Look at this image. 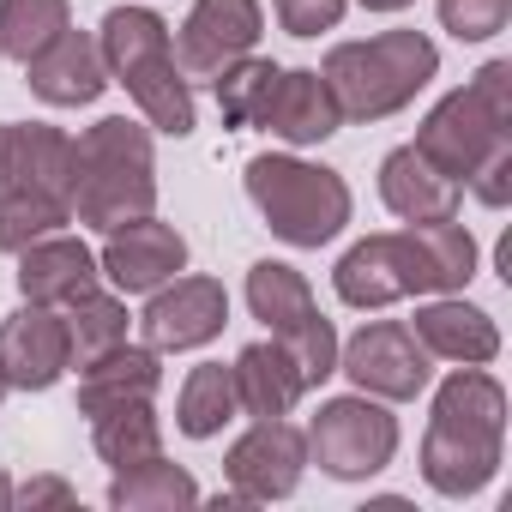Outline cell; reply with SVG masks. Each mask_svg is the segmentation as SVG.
<instances>
[{
  "label": "cell",
  "instance_id": "14",
  "mask_svg": "<svg viewBox=\"0 0 512 512\" xmlns=\"http://www.w3.org/2000/svg\"><path fill=\"white\" fill-rule=\"evenodd\" d=\"M139 326L151 350H199L229 326V296L217 278H169L151 290Z\"/></svg>",
  "mask_w": 512,
  "mask_h": 512
},
{
  "label": "cell",
  "instance_id": "5",
  "mask_svg": "<svg viewBox=\"0 0 512 512\" xmlns=\"http://www.w3.org/2000/svg\"><path fill=\"white\" fill-rule=\"evenodd\" d=\"M440 73V49L422 31H380L368 43H338L320 67L344 121H386L398 115L428 79Z\"/></svg>",
  "mask_w": 512,
  "mask_h": 512
},
{
  "label": "cell",
  "instance_id": "12",
  "mask_svg": "<svg viewBox=\"0 0 512 512\" xmlns=\"http://www.w3.org/2000/svg\"><path fill=\"white\" fill-rule=\"evenodd\" d=\"M260 0H193V13L175 37V67L181 79H217L229 73L241 55H253L260 43Z\"/></svg>",
  "mask_w": 512,
  "mask_h": 512
},
{
  "label": "cell",
  "instance_id": "33",
  "mask_svg": "<svg viewBox=\"0 0 512 512\" xmlns=\"http://www.w3.org/2000/svg\"><path fill=\"white\" fill-rule=\"evenodd\" d=\"M13 500H19V506H79V494H73L61 476H37V482L13 488Z\"/></svg>",
  "mask_w": 512,
  "mask_h": 512
},
{
  "label": "cell",
  "instance_id": "16",
  "mask_svg": "<svg viewBox=\"0 0 512 512\" xmlns=\"http://www.w3.org/2000/svg\"><path fill=\"white\" fill-rule=\"evenodd\" d=\"M97 266H103V278L121 296H151L157 284H169L175 272H187V241H181V229H169V223H157L145 211V217L109 229Z\"/></svg>",
  "mask_w": 512,
  "mask_h": 512
},
{
  "label": "cell",
  "instance_id": "10",
  "mask_svg": "<svg viewBox=\"0 0 512 512\" xmlns=\"http://www.w3.org/2000/svg\"><path fill=\"white\" fill-rule=\"evenodd\" d=\"M308 458L338 476V482H362V476H380L398 452V422L362 392V398H332L320 404V416L308 422Z\"/></svg>",
  "mask_w": 512,
  "mask_h": 512
},
{
  "label": "cell",
  "instance_id": "3",
  "mask_svg": "<svg viewBox=\"0 0 512 512\" xmlns=\"http://www.w3.org/2000/svg\"><path fill=\"white\" fill-rule=\"evenodd\" d=\"M73 181H79V157L61 127H43V121L13 127L7 181H0V247L19 253L55 235L61 223H73Z\"/></svg>",
  "mask_w": 512,
  "mask_h": 512
},
{
  "label": "cell",
  "instance_id": "19",
  "mask_svg": "<svg viewBox=\"0 0 512 512\" xmlns=\"http://www.w3.org/2000/svg\"><path fill=\"white\" fill-rule=\"evenodd\" d=\"M338 121L344 115H338L326 79L308 73V67H296V73H278L272 79V97H266V109H260V121H253V127H266L284 145H320V139L338 133Z\"/></svg>",
  "mask_w": 512,
  "mask_h": 512
},
{
  "label": "cell",
  "instance_id": "37",
  "mask_svg": "<svg viewBox=\"0 0 512 512\" xmlns=\"http://www.w3.org/2000/svg\"><path fill=\"white\" fill-rule=\"evenodd\" d=\"M0 398H7V374H0Z\"/></svg>",
  "mask_w": 512,
  "mask_h": 512
},
{
  "label": "cell",
  "instance_id": "31",
  "mask_svg": "<svg viewBox=\"0 0 512 512\" xmlns=\"http://www.w3.org/2000/svg\"><path fill=\"white\" fill-rule=\"evenodd\" d=\"M272 7H278V25L290 37H320L344 19V0H272Z\"/></svg>",
  "mask_w": 512,
  "mask_h": 512
},
{
  "label": "cell",
  "instance_id": "6",
  "mask_svg": "<svg viewBox=\"0 0 512 512\" xmlns=\"http://www.w3.org/2000/svg\"><path fill=\"white\" fill-rule=\"evenodd\" d=\"M103 61H109V79L127 85V97L139 103V115L157 127V133H175L187 139L193 133V91L175 67V43H169V25L151 13V7H115L103 19Z\"/></svg>",
  "mask_w": 512,
  "mask_h": 512
},
{
  "label": "cell",
  "instance_id": "34",
  "mask_svg": "<svg viewBox=\"0 0 512 512\" xmlns=\"http://www.w3.org/2000/svg\"><path fill=\"white\" fill-rule=\"evenodd\" d=\"M362 7H368V13H404L410 0H362Z\"/></svg>",
  "mask_w": 512,
  "mask_h": 512
},
{
  "label": "cell",
  "instance_id": "13",
  "mask_svg": "<svg viewBox=\"0 0 512 512\" xmlns=\"http://www.w3.org/2000/svg\"><path fill=\"white\" fill-rule=\"evenodd\" d=\"M223 470H229L235 500H284V494H296V482H302V470H308V440H302V428H290L284 416L253 422V428L229 446Z\"/></svg>",
  "mask_w": 512,
  "mask_h": 512
},
{
  "label": "cell",
  "instance_id": "7",
  "mask_svg": "<svg viewBox=\"0 0 512 512\" xmlns=\"http://www.w3.org/2000/svg\"><path fill=\"white\" fill-rule=\"evenodd\" d=\"M500 145H512V61H488L464 91L434 103L428 121L416 127V151L452 181H470L482 157H494Z\"/></svg>",
  "mask_w": 512,
  "mask_h": 512
},
{
  "label": "cell",
  "instance_id": "35",
  "mask_svg": "<svg viewBox=\"0 0 512 512\" xmlns=\"http://www.w3.org/2000/svg\"><path fill=\"white\" fill-rule=\"evenodd\" d=\"M7 145H13V127H0V181H7Z\"/></svg>",
  "mask_w": 512,
  "mask_h": 512
},
{
  "label": "cell",
  "instance_id": "2",
  "mask_svg": "<svg viewBox=\"0 0 512 512\" xmlns=\"http://www.w3.org/2000/svg\"><path fill=\"white\" fill-rule=\"evenodd\" d=\"M500 434H506L500 380L482 374V368H458L434 392V416H428V440H422L428 488L446 494V500H464V494L488 488V476L500 470Z\"/></svg>",
  "mask_w": 512,
  "mask_h": 512
},
{
  "label": "cell",
  "instance_id": "24",
  "mask_svg": "<svg viewBox=\"0 0 512 512\" xmlns=\"http://www.w3.org/2000/svg\"><path fill=\"white\" fill-rule=\"evenodd\" d=\"M193 500H199V482L181 464H169L163 452L133 470H115V482H109V506H121V512H175Z\"/></svg>",
  "mask_w": 512,
  "mask_h": 512
},
{
  "label": "cell",
  "instance_id": "8",
  "mask_svg": "<svg viewBox=\"0 0 512 512\" xmlns=\"http://www.w3.org/2000/svg\"><path fill=\"white\" fill-rule=\"evenodd\" d=\"M247 199L260 205L266 229L290 247H326L350 223V187L326 163H302L284 151H266L247 163Z\"/></svg>",
  "mask_w": 512,
  "mask_h": 512
},
{
  "label": "cell",
  "instance_id": "32",
  "mask_svg": "<svg viewBox=\"0 0 512 512\" xmlns=\"http://www.w3.org/2000/svg\"><path fill=\"white\" fill-rule=\"evenodd\" d=\"M470 193H476L482 205H494V211L512 199V145H500L494 157H482V169L470 175Z\"/></svg>",
  "mask_w": 512,
  "mask_h": 512
},
{
  "label": "cell",
  "instance_id": "15",
  "mask_svg": "<svg viewBox=\"0 0 512 512\" xmlns=\"http://www.w3.org/2000/svg\"><path fill=\"white\" fill-rule=\"evenodd\" d=\"M73 368V338H67V314L25 302L7 326H0V374L19 392H49L61 374Z\"/></svg>",
  "mask_w": 512,
  "mask_h": 512
},
{
  "label": "cell",
  "instance_id": "1",
  "mask_svg": "<svg viewBox=\"0 0 512 512\" xmlns=\"http://www.w3.org/2000/svg\"><path fill=\"white\" fill-rule=\"evenodd\" d=\"M470 278H476V235L458 217L410 223L398 235H368L332 272L338 302H350V308H392L404 296H446V290H464Z\"/></svg>",
  "mask_w": 512,
  "mask_h": 512
},
{
  "label": "cell",
  "instance_id": "9",
  "mask_svg": "<svg viewBox=\"0 0 512 512\" xmlns=\"http://www.w3.org/2000/svg\"><path fill=\"white\" fill-rule=\"evenodd\" d=\"M247 308H253V320H266V332L296 356V368H302L308 386H320V380L338 374V332L314 308V290H308V278L296 266L260 260V266L247 272Z\"/></svg>",
  "mask_w": 512,
  "mask_h": 512
},
{
  "label": "cell",
  "instance_id": "20",
  "mask_svg": "<svg viewBox=\"0 0 512 512\" xmlns=\"http://www.w3.org/2000/svg\"><path fill=\"white\" fill-rule=\"evenodd\" d=\"M380 199H386L392 217H404V223H440V217H458V181L440 175L416 145L386 151V163H380Z\"/></svg>",
  "mask_w": 512,
  "mask_h": 512
},
{
  "label": "cell",
  "instance_id": "21",
  "mask_svg": "<svg viewBox=\"0 0 512 512\" xmlns=\"http://www.w3.org/2000/svg\"><path fill=\"white\" fill-rule=\"evenodd\" d=\"M163 386V368H157V350L145 344H115L103 356H91L79 368V416H97V410H115V404H151Z\"/></svg>",
  "mask_w": 512,
  "mask_h": 512
},
{
  "label": "cell",
  "instance_id": "11",
  "mask_svg": "<svg viewBox=\"0 0 512 512\" xmlns=\"http://www.w3.org/2000/svg\"><path fill=\"white\" fill-rule=\"evenodd\" d=\"M338 368L356 380V392L368 398H386V404H410L416 392H428V350L416 344L410 326L398 320H374L362 326L344 350H338Z\"/></svg>",
  "mask_w": 512,
  "mask_h": 512
},
{
  "label": "cell",
  "instance_id": "29",
  "mask_svg": "<svg viewBox=\"0 0 512 512\" xmlns=\"http://www.w3.org/2000/svg\"><path fill=\"white\" fill-rule=\"evenodd\" d=\"M278 73H284V67L253 61V55H241L229 73H217L211 85H217L223 127H253V121H260V109H266V97H272V79H278Z\"/></svg>",
  "mask_w": 512,
  "mask_h": 512
},
{
  "label": "cell",
  "instance_id": "30",
  "mask_svg": "<svg viewBox=\"0 0 512 512\" xmlns=\"http://www.w3.org/2000/svg\"><path fill=\"white\" fill-rule=\"evenodd\" d=\"M506 19H512V0H440V25L458 43H488L506 31Z\"/></svg>",
  "mask_w": 512,
  "mask_h": 512
},
{
  "label": "cell",
  "instance_id": "17",
  "mask_svg": "<svg viewBox=\"0 0 512 512\" xmlns=\"http://www.w3.org/2000/svg\"><path fill=\"white\" fill-rule=\"evenodd\" d=\"M31 91L55 109H79V103H97L103 85H109V61H103V43L91 31H61L49 49H37L31 61Z\"/></svg>",
  "mask_w": 512,
  "mask_h": 512
},
{
  "label": "cell",
  "instance_id": "25",
  "mask_svg": "<svg viewBox=\"0 0 512 512\" xmlns=\"http://www.w3.org/2000/svg\"><path fill=\"white\" fill-rule=\"evenodd\" d=\"M91 440H97V458L109 470H133L145 458L163 452V428H157V410L151 404H115V410H97L91 416Z\"/></svg>",
  "mask_w": 512,
  "mask_h": 512
},
{
  "label": "cell",
  "instance_id": "26",
  "mask_svg": "<svg viewBox=\"0 0 512 512\" xmlns=\"http://www.w3.org/2000/svg\"><path fill=\"white\" fill-rule=\"evenodd\" d=\"M235 410H241V398H235V368L205 362V368L187 374L181 404H175V422H181L187 440H211V434H223V422H235Z\"/></svg>",
  "mask_w": 512,
  "mask_h": 512
},
{
  "label": "cell",
  "instance_id": "36",
  "mask_svg": "<svg viewBox=\"0 0 512 512\" xmlns=\"http://www.w3.org/2000/svg\"><path fill=\"white\" fill-rule=\"evenodd\" d=\"M13 506V482H7V470H0V512Z\"/></svg>",
  "mask_w": 512,
  "mask_h": 512
},
{
  "label": "cell",
  "instance_id": "22",
  "mask_svg": "<svg viewBox=\"0 0 512 512\" xmlns=\"http://www.w3.org/2000/svg\"><path fill=\"white\" fill-rule=\"evenodd\" d=\"M302 392H308V380H302L296 356H290L278 338H272V344H247V350L235 356V398H241L247 416H260V422L290 416Z\"/></svg>",
  "mask_w": 512,
  "mask_h": 512
},
{
  "label": "cell",
  "instance_id": "23",
  "mask_svg": "<svg viewBox=\"0 0 512 512\" xmlns=\"http://www.w3.org/2000/svg\"><path fill=\"white\" fill-rule=\"evenodd\" d=\"M410 332H416V344H422L428 356H440V362L482 368V362L500 356V332H494V320H488L482 308H470V302H428V308L416 314Z\"/></svg>",
  "mask_w": 512,
  "mask_h": 512
},
{
  "label": "cell",
  "instance_id": "28",
  "mask_svg": "<svg viewBox=\"0 0 512 512\" xmlns=\"http://www.w3.org/2000/svg\"><path fill=\"white\" fill-rule=\"evenodd\" d=\"M61 314H67V338H73V362H79V368H85L91 356H103V350L127 344V308H121L115 296H103V290H91V296L67 302Z\"/></svg>",
  "mask_w": 512,
  "mask_h": 512
},
{
  "label": "cell",
  "instance_id": "18",
  "mask_svg": "<svg viewBox=\"0 0 512 512\" xmlns=\"http://www.w3.org/2000/svg\"><path fill=\"white\" fill-rule=\"evenodd\" d=\"M97 253L73 235H43L31 247H19V290L25 302H43V308H67L79 296L97 290Z\"/></svg>",
  "mask_w": 512,
  "mask_h": 512
},
{
  "label": "cell",
  "instance_id": "27",
  "mask_svg": "<svg viewBox=\"0 0 512 512\" xmlns=\"http://www.w3.org/2000/svg\"><path fill=\"white\" fill-rule=\"evenodd\" d=\"M67 31V0H0V55L31 61Z\"/></svg>",
  "mask_w": 512,
  "mask_h": 512
},
{
  "label": "cell",
  "instance_id": "4",
  "mask_svg": "<svg viewBox=\"0 0 512 512\" xmlns=\"http://www.w3.org/2000/svg\"><path fill=\"white\" fill-rule=\"evenodd\" d=\"M79 181H73V217L91 229H121L157 205V157L151 133L127 115H109L73 139Z\"/></svg>",
  "mask_w": 512,
  "mask_h": 512
}]
</instances>
